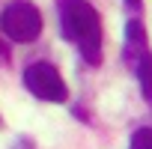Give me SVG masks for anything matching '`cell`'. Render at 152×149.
Wrapping results in <instances>:
<instances>
[{"instance_id": "7", "label": "cell", "mask_w": 152, "mask_h": 149, "mask_svg": "<svg viewBox=\"0 0 152 149\" xmlns=\"http://www.w3.org/2000/svg\"><path fill=\"white\" fill-rule=\"evenodd\" d=\"M0 54H6V42L3 39H0Z\"/></svg>"}, {"instance_id": "8", "label": "cell", "mask_w": 152, "mask_h": 149, "mask_svg": "<svg viewBox=\"0 0 152 149\" xmlns=\"http://www.w3.org/2000/svg\"><path fill=\"white\" fill-rule=\"evenodd\" d=\"M15 149H30V146H27V143H24V140H21V143H18V146H15Z\"/></svg>"}, {"instance_id": "4", "label": "cell", "mask_w": 152, "mask_h": 149, "mask_svg": "<svg viewBox=\"0 0 152 149\" xmlns=\"http://www.w3.org/2000/svg\"><path fill=\"white\" fill-rule=\"evenodd\" d=\"M143 57H149V48H146V30L137 18H131L125 24V60L131 69H137L143 63Z\"/></svg>"}, {"instance_id": "5", "label": "cell", "mask_w": 152, "mask_h": 149, "mask_svg": "<svg viewBox=\"0 0 152 149\" xmlns=\"http://www.w3.org/2000/svg\"><path fill=\"white\" fill-rule=\"evenodd\" d=\"M134 72H137L140 87H143V99L152 104V54H149V57H143V63H140Z\"/></svg>"}, {"instance_id": "6", "label": "cell", "mask_w": 152, "mask_h": 149, "mask_svg": "<svg viewBox=\"0 0 152 149\" xmlns=\"http://www.w3.org/2000/svg\"><path fill=\"white\" fill-rule=\"evenodd\" d=\"M128 149H152V128H137L131 134Z\"/></svg>"}, {"instance_id": "1", "label": "cell", "mask_w": 152, "mask_h": 149, "mask_svg": "<svg viewBox=\"0 0 152 149\" xmlns=\"http://www.w3.org/2000/svg\"><path fill=\"white\" fill-rule=\"evenodd\" d=\"M60 30L69 42L78 45L90 66L102 63V24L99 12L87 0H60Z\"/></svg>"}, {"instance_id": "2", "label": "cell", "mask_w": 152, "mask_h": 149, "mask_svg": "<svg viewBox=\"0 0 152 149\" xmlns=\"http://www.w3.org/2000/svg\"><path fill=\"white\" fill-rule=\"evenodd\" d=\"M0 33L12 42H33L42 33V12L30 0H12L0 12Z\"/></svg>"}, {"instance_id": "3", "label": "cell", "mask_w": 152, "mask_h": 149, "mask_svg": "<svg viewBox=\"0 0 152 149\" xmlns=\"http://www.w3.org/2000/svg\"><path fill=\"white\" fill-rule=\"evenodd\" d=\"M24 84L42 102H66L69 99V90H66V84L60 78V72L51 63H33V66H27Z\"/></svg>"}]
</instances>
